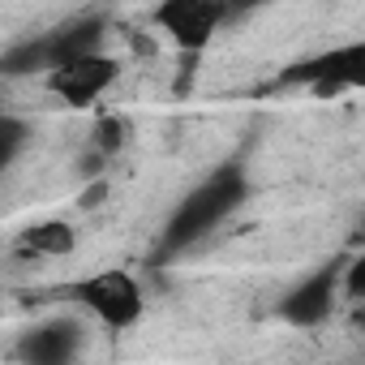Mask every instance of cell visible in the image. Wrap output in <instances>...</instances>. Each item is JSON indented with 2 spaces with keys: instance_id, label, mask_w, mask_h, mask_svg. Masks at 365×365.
<instances>
[{
  "instance_id": "obj_8",
  "label": "cell",
  "mask_w": 365,
  "mask_h": 365,
  "mask_svg": "<svg viewBox=\"0 0 365 365\" xmlns=\"http://www.w3.org/2000/svg\"><path fill=\"white\" fill-rule=\"evenodd\" d=\"M120 78V61L116 56H86V61H73L56 73H48V91L56 99H65V108H91L95 99H103Z\"/></svg>"
},
{
  "instance_id": "obj_5",
  "label": "cell",
  "mask_w": 365,
  "mask_h": 365,
  "mask_svg": "<svg viewBox=\"0 0 365 365\" xmlns=\"http://www.w3.org/2000/svg\"><path fill=\"white\" fill-rule=\"evenodd\" d=\"M150 18H155V26H163L172 35V43L180 52H202L215 39V31L228 18V9L215 5V0H163Z\"/></svg>"
},
{
  "instance_id": "obj_6",
  "label": "cell",
  "mask_w": 365,
  "mask_h": 365,
  "mask_svg": "<svg viewBox=\"0 0 365 365\" xmlns=\"http://www.w3.org/2000/svg\"><path fill=\"white\" fill-rule=\"evenodd\" d=\"M339 271H344V262L335 258V262H322L318 271H309L301 284H292L284 292V301H279V318L288 327H318V322H327L331 309H335V297H339Z\"/></svg>"
},
{
  "instance_id": "obj_10",
  "label": "cell",
  "mask_w": 365,
  "mask_h": 365,
  "mask_svg": "<svg viewBox=\"0 0 365 365\" xmlns=\"http://www.w3.org/2000/svg\"><path fill=\"white\" fill-rule=\"evenodd\" d=\"M26 138H31V125H26L22 116H9V112H0V172H5V168H9V163L22 155Z\"/></svg>"
},
{
  "instance_id": "obj_7",
  "label": "cell",
  "mask_w": 365,
  "mask_h": 365,
  "mask_svg": "<svg viewBox=\"0 0 365 365\" xmlns=\"http://www.w3.org/2000/svg\"><path fill=\"white\" fill-rule=\"evenodd\" d=\"M78 356H82V322L73 314L43 318L18 339L22 365H78Z\"/></svg>"
},
{
  "instance_id": "obj_2",
  "label": "cell",
  "mask_w": 365,
  "mask_h": 365,
  "mask_svg": "<svg viewBox=\"0 0 365 365\" xmlns=\"http://www.w3.org/2000/svg\"><path fill=\"white\" fill-rule=\"evenodd\" d=\"M103 31L108 18L103 14H82L61 22L56 31H43L35 39L14 43L9 52H0V78H35V73H56L73 61L99 56L103 48Z\"/></svg>"
},
{
  "instance_id": "obj_11",
  "label": "cell",
  "mask_w": 365,
  "mask_h": 365,
  "mask_svg": "<svg viewBox=\"0 0 365 365\" xmlns=\"http://www.w3.org/2000/svg\"><path fill=\"white\" fill-rule=\"evenodd\" d=\"M120 138H125V133H120L116 120H103V125H99V150H103V155H112V150L120 146Z\"/></svg>"
},
{
  "instance_id": "obj_9",
  "label": "cell",
  "mask_w": 365,
  "mask_h": 365,
  "mask_svg": "<svg viewBox=\"0 0 365 365\" xmlns=\"http://www.w3.org/2000/svg\"><path fill=\"white\" fill-rule=\"evenodd\" d=\"M18 245H22L26 254H39V258H65V254L78 250V232H73L65 220H43V224H31V228L18 237Z\"/></svg>"
},
{
  "instance_id": "obj_1",
  "label": "cell",
  "mask_w": 365,
  "mask_h": 365,
  "mask_svg": "<svg viewBox=\"0 0 365 365\" xmlns=\"http://www.w3.org/2000/svg\"><path fill=\"white\" fill-rule=\"evenodd\" d=\"M250 198V172L241 163L215 168L202 185H194L185 198L176 202V211L163 224V237L155 245V262H172L185 250H194L202 237H211L228 215H237Z\"/></svg>"
},
{
  "instance_id": "obj_3",
  "label": "cell",
  "mask_w": 365,
  "mask_h": 365,
  "mask_svg": "<svg viewBox=\"0 0 365 365\" xmlns=\"http://www.w3.org/2000/svg\"><path fill=\"white\" fill-rule=\"evenodd\" d=\"M65 297L86 309L99 327L108 331H129L138 327L142 309H146V297H142V284L129 275V271H95V275H82L78 284L65 288Z\"/></svg>"
},
{
  "instance_id": "obj_4",
  "label": "cell",
  "mask_w": 365,
  "mask_h": 365,
  "mask_svg": "<svg viewBox=\"0 0 365 365\" xmlns=\"http://www.w3.org/2000/svg\"><path fill=\"white\" fill-rule=\"evenodd\" d=\"M361 82H365V43H348V48L318 52V56L297 61L292 69L279 73V86H305L318 99L339 95V91L361 86Z\"/></svg>"
}]
</instances>
